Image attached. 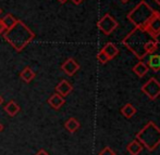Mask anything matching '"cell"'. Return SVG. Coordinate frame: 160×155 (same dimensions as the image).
Returning <instances> with one entry per match:
<instances>
[{"label":"cell","instance_id":"obj_31","mask_svg":"<svg viewBox=\"0 0 160 155\" xmlns=\"http://www.w3.org/2000/svg\"><path fill=\"white\" fill-rule=\"evenodd\" d=\"M1 12H2V10H1V8H0V14H1Z\"/></svg>","mask_w":160,"mask_h":155},{"label":"cell","instance_id":"obj_3","mask_svg":"<svg viewBox=\"0 0 160 155\" xmlns=\"http://www.w3.org/2000/svg\"><path fill=\"white\" fill-rule=\"evenodd\" d=\"M136 139L148 151H154L160 144V128L154 122H148L145 127L137 132Z\"/></svg>","mask_w":160,"mask_h":155},{"label":"cell","instance_id":"obj_30","mask_svg":"<svg viewBox=\"0 0 160 155\" xmlns=\"http://www.w3.org/2000/svg\"><path fill=\"white\" fill-rule=\"evenodd\" d=\"M122 2H127V1H128V0H121Z\"/></svg>","mask_w":160,"mask_h":155},{"label":"cell","instance_id":"obj_27","mask_svg":"<svg viewBox=\"0 0 160 155\" xmlns=\"http://www.w3.org/2000/svg\"><path fill=\"white\" fill-rule=\"evenodd\" d=\"M58 1H59L60 3H65V2H67L68 0H58Z\"/></svg>","mask_w":160,"mask_h":155},{"label":"cell","instance_id":"obj_9","mask_svg":"<svg viewBox=\"0 0 160 155\" xmlns=\"http://www.w3.org/2000/svg\"><path fill=\"white\" fill-rule=\"evenodd\" d=\"M64 103H65L64 96H60V94L57 92L51 94L48 99V104L50 105L53 110H60L64 105Z\"/></svg>","mask_w":160,"mask_h":155},{"label":"cell","instance_id":"obj_7","mask_svg":"<svg viewBox=\"0 0 160 155\" xmlns=\"http://www.w3.org/2000/svg\"><path fill=\"white\" fill-rule=\"evenodd\" d=\"M144 28L152 38H157L158 39V37L160 36V13L158 11H155L154 15L146 23Z\"/></svg>","mask_w":160,"mask_h":155},{"label":"cell","instance_id":"obj_29","mask_svg":"<svg viewBox=\"0 0 160 155\" xmlns=\"http://www.w3.org/2000/svg\"><path fill=\"white\" fill-rule=\"evenodd\" d=\"M2 102H3V99H2V96H0V104H1Z\"/></svg>","mask_w":160,"mask_h":155},{"label":"cell","instance_id":"obj_25","mask_svg":"<svg viewBox=\"0 0 160 155\" xmlns=\"http://www.w3.org/2000/svg\"><path fill=\"white\" fill-rule=\"evenodd\" d=\"M71 1L73 2L74 4H81L84 0H71Z\"/></svg>","mask_w":160,"mask_h":155},{"label":"cell","instance_id":"obj_24","mask_svg":"<svg viewBox=\"0 0 160 155\" xmlns=\"http://www.w3.org/2000/svg\"><path fill=\"white\" fill-rule=\"evenodd\" d=\"M35 155H49V153L45 151V150H39V151H38Z\"/></svg>","mask_w":160,"mask_h":155},{"label":"cell","instance_id":"obj_5","mask_svg":"<svg viewBox=\"0 0 160 155\" xmlns=\"http://www.w3.org/2000/svg\"><path fill=\"white\" fill-rule=\"evenodd\" d=\"M119 26L118 22L114 20L113 16L110 14H105L98 22H97V27L102 31L105 35H110L117 27Z\"/></svg>","mask_w":160,"mask_h":155},{"label":"cell","instance_id":"obj_12","mask_svg":"<svg viewBox=\"0 0 160 155\" xmlns=\"http://www.w3.org/2000/svg\"><path fill=\"white\" fill-rule=\"evenodd\" d=\"M147 66L149 69H152V72L157 73L160 71V54H150L149 59L147 61Z\"/></svg>","mask_w":160,"mask_h":155},{"label":"cell","instance_id":"obj_6","mask_svg":"<svg viewBox=\"0 0 160 155\" xmlns=\"http://www.w3.org/2000/svg\"><path fill=\"white\" fill-rule=\"evenodd\" d=\"M142 92L145 93L150 100H155L160 96V82L156 78H150L141 88Z\"/></svg>","mask_w":160,"mask_h":155},{"label":"cell","instance_id":"obj_14","mask_svg":"<svg viewBox=\"0 0 160 155\" xmlns=\"http://www.w3.org/2000/svg\"><path fill=\"white\" fill-rule=\"evenodd\" d=\"M20 78L23 80L24 82H31L35 78V73L33 72V69L30 66H26L22 69V72L20 73Z\"/></svg>","mask_w":160,"mask_h":155},{"label":"cell","instance_id":"obj_10","mask_svg":"<svg viewBox=\"0 0 160 155\" xmlns=\"http://www.w3.org/2000/svg\"><path fill=\"white\" fill-rule=\"evenodd\" d=\"M72 90H73L72 85L65 79H62L61 82L56 86V91H57V93H59L60 96H67L68 94H70L72 92Z\"/></svg>","mask_w":160,"mask_h":155},{"label":"cell","instance_id":"obj_18","mask_svg":"<svg viewBox=\"0 0 160 155\" xmlns=\"http://www.w3.org/2000/svg\"><path fill=\"white\" fill-rule=\"evenodd\" d=\"M148 71H149V68H148L147 64H145V63L142 62V61L138 62L134 67H133V72H134L138 77H144V76L148 73Z\"/></svg>","mask_w":160,"mask_h":155},{"label":"cell","instance_id":"obj_28","mask_svg":"<svg viewBox=\"0 0 160 155\" xmlns=\"http://www.w3.org/2000/svg\"><path fill=\"white\" fill-rule=\"evenodd\" d=\"M155 2H156V3L160 7V0H155Z\"/></svg>","mask_w":160,"mask_h":155},{"label":"cell","instance_id":"obj_15","mask_svg":"<svg viewBox=\"0 0 160 155\" xmlns=\"http://www.w3.org/2000/svg\"><path fill=\"white\" fill-rule=\"evenodd\" d=\"M127 150L131 155H138L142 151H143V145L141 144L139 141L133 140L130 144H128Z\"/></svg>","mask_w":160,"mask_h":155},{"label":"cell","instance_id":"obj_17","mask_svg":"<svg viewBox=\"0 0 160 155\" xmlns=\"http://www.w3.org/2000/svg\"><path fill=\"white\" fill-rule=\"evenodd\" d=\"M64 127H65V129H67L68 131L71 132V134H73V132L78 131V128L81 127V124L75 117H71V118H69L67 122H65Z\"/></svg>","mask_w":160,"mask_h":155},{"label":"cell","instance_id":"obj_1","mask_svg":"<svg viewBox=\"0 0 160 155\" xmlns=\"http://www.w3.org/2000/svg\"><path fill=\"white\" fill-rule=\"evenodd\" d=\"M3 38L18 52H21L35 38V34L23 21L18 20L12 27L4 31Z\"/></svg>","mask_w":160,"mask_h":155},{"label":"cell","instance_id":"obj_23","mask_svg":"<svg viewBox=\"0 0 160 155\" xmlns=\"http://www.w3.org/2000/svg\"><path fill=\"white\" fill-rule=\"evenodd\" d=\"M6 31H7L6 30V26H4L3 22H2V20L0 19V35H1V34H3Z\"/></svg>","mask_w":160,"mask_h":155},{"label":"cell","instance_id":"obj_4","mask_svg":"<svg viewBox=\"0 0 160 155\" xmlns=\"http://www.w3.org/2000/svg\"><path fill=\"white\" fill-rule=\"evenodd\" d=\"M155 10L152 9L148 3L145 1H142L138 3L130 13L128 14V21L132 24H134L136 27H144L146 25L150 17L154 15Z\"/></svg>","mask_w":160,"mask_h":155},{"label":"cell","instance_id":"obj_22","mask_svg":"<svg viewBox=\"0 0 160 155\" xmlns=\"http://www.w3.org/2000/svg\"><path fill=\"white\" fill-rule=\"evenodd\" d=\"M99 155H116V154H114V152L109 147H106L105 149L99 152Z\"/></svg>","mask_w":160,"mask_h":155},{"label":"cell","instance_id":"obj_20","mask_svg":"<svg viewBox=\"0 0 160 155\" xmlns=\"http://www.w3.org/2000/svg\"><path fill=\"white\" fill-rule=\"evenodd\" d=\"M1 20H2V22H3L4 26H6V30H9V28H11L15 23H17V21H18V19H15V17L13 16L12 14L4 15V17H2Z\"/></svg>","mask_w":160,"mask_h":155},{"label":"cell","instance_id":"obj_13","mask_svg":"<svg viewBox=\"0 0 160 155\" xmlns=\"http://www.w3.org/2000/svg\"><path fill=\"white\" fill-rule=\"evenodd\" d=\"M101 50H102L103 52L108 55V58H109L110 60L114 59V58L119 54V49L117 48L116 45L112 44V42H107V44L103 46V48L101 49Z\"/></svg>","mask_w":160,"mask_h":155},{"label":"cell","instance_id":"obj_2","mask_svg":"<svg viewBox=\"0 0 160 155\" xmlns=\"http://www.w3.org/2000/svg\"><path fill=\"white\" fill-rule=\"evenodd\" d=\"M150 39H152V37L145 31V28L135 27L122 40V44L127 47L131 52H133V54L136 55L139 60H142L146 55V52L144 50V45Z\"/></svg>","mask_w":160,"mask_h":155},{"label":"cell","instance_id":"obj_26","mask_svg":"<svg viewBox=\"0 0 160 155\" xmlns=\"http://www.w3.org/2000/svg\"><path fill=\"white\" fill-rule=\"evenodd\" d=\"M2 130H3V125H2L1 123H0V134H1Z\"/></svg>","mask_w":160,"mask_h":155},{"label":"cell","instance_id":"obj_21","mask_svg":"<svg viewBox=\"0 0 160 155\" xmlns=\"http://www.w3.org/2000/svg\"><path fill=\"white\" fill-rule=\"evenodd\" d=\"M97 60H98V62L100 63V64H106L108 61H110V59L108 58V55L106 54L102 50H100L98 53H97Z\"/></svg>","mask_w":160,"mask_h":155},{"label":"cell","instance_id":"obj_11","mask_svg":"<svg viewBox=\"0 0 160 155\" xmlns=\"http://www.w3.org/2000/svg\"><path fill=\"white\" fill-rule=\"evenodd\" d=\"M20 111H21L20 105L13 100L9 101V102L4 105V112H6L10 117H14V116H17Z\"/></svg>","mask_w":160,"mask_h":155},{"label":"cell","instance_id":"obj_16","mask_svg":"<svg viewBox=\"0 0 160 155\" xmlns=\"http://www.w3.org/2000/svg\"><path fill=\"white\" fill-rule=\"evenodd\" d=\"M158 39L152 38V39L148 40L145 45H144V50H145L146 54H152L154 52H156L158 49Z\"/></svg>","mask_w":160,"mask_h":155},{"label":"cell","instance_id":"obj_19","mask_svg":"<svg viewBox=\"0 0 160 155\" xmlns=\"http://www.w3.org/2000/svg\"><path fill=\"white\" fill-rule=\"evenodd\" d=\"M121 113H122V115L125 118H132L135 115V113H136V109L131 103H128V104H125L121 109Z\"/></svg>","mask_w":160,"mask_h":155},{"label":"cell","instance_id":"obj_8","mask_svg":"<svg viewBox=\"0 0 160 155\" xmlns=\"http://www.w3.org/2000/svg\"><path fill=\"white\" fill-rule=\"evenodd\" d=\"M61 69L68 76H73L74 74L80 69V64H78L73 58H69V59H67L62 63Z\"/></svg>","mask_w":160,"mask_h":155}]
</instances>
